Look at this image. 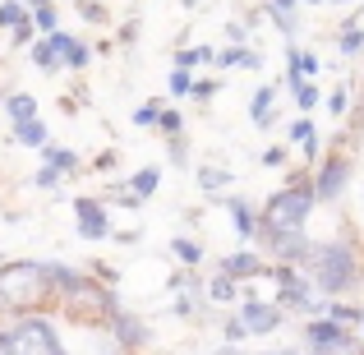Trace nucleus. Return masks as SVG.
Returning a JSON list of instances; mask_svg holds the SVG:
<instances>
[{"label": "nucleus", "instance_id": "nucleus-15", "mask_svg": "<svg viewBox=\"0 0 364 355\" xmlns=\"http://www.w3.org/2000/svg\"><path fill=\"white\" fill-rule=\"evenodd\" d=\"M37 161H42V166L65 171V176H79V171H83L79 152H74V148H60V143H46V148H37Z\"/></svg>", "mask_w": 364, "mask_h": 355}, {"label": "nucleus", "instance_id": "nucleus-49", "mask_svg": "<svg viewBox=\"0 0 364 355\" xmlns=\"http://www.w3.org/2000/svg\"><path fill=\"white\" fill-rule=\"evenodd\" d=\"M111 235H116L120 245H139V231H111Z\"/></svg>", "mask_w": 364, "mask_h": 355}, {"label": "nucleus", "instance_id": "nucleus-33", "mask_svg": "<svg viewBox=\"0 0 364 355\" xmlns=\"http://www.w3.org/2000/svg\"><path fill=\"white\" fill-rule=\"evenodd\" d=\"M341 55H360L364 51V28L360 23H350V28H341Z\"/></svg>", "mask_w": 364, "mask_h": 355}, {"label": "nucleus", "instance_id": "nucleus-6", "mask_svg": "<svg viewBox=\"0 0 364 355\" xmlns=\"http://www.w3.org/2000/svg\"><path fill=\"white\" fill-rule=\"evenodd\" d=\"M350 176H355V157H346V152L323 157L318 166H314V189H318V203H337V198L346 194Z\"/></svg>", "mask_w": 364, "mask_h": 355}, {"label": "nucleus", "instance_id": "nucleus-12", "mask_svg": "<svg viewBox=\"0 0 364 355\" xmlns=\"http://www.w3.org/2000/svg\"><path fill=\"white\" fill-rule=\"evenodd\" d=\"M46 37H51V46L60 51L65 70H74V74H79V70H88V60L97 55L88 42H79V37H74V33H65V28H60V33H46Z\"/></svg>", "mask_w": 364, "mask_h": 355}, {"label": "nucleus", "instance_id": "nucleus-38", "mask_svg": "<svg viewBox=\"0 0 364 355\" xmlns=\"http://www.w3.org/2000/svg\"><path fill=\"white\" fill-rule=\"evenodd\" d=\"M291 161V143H277V148H263V157H258V166H267V171H277V166H286Z\"/></svg>", "mask_w": 364, "mask_h": 355}, {"label": "nucleus", "instance_id": "nucleus-36", "mask_svg": "<svg viewBox=\"0 0 364 355\" xmlns=\"http://www.w3.org/2000/svg\"><path fill=\"white\" fill-rule=\"evenodd\" d=\"M157 129L166 134V139H171V134H185V111L166 107V111H161V120H157Z\"/></svg>", "mask_w": 364, "mask_h": 355}, {"label": "nucleus", "instance_id": "nucleus-32", "mask_svg": "<svg viewBox=\"0 0 364 355\" xmlns=\"http://www.w3.org/2000/svg\"><path fill=\"white\" fill-rule=\"evenodd\" d=\"M60 180H65V171L42 166V161H37V171H33V180H28V185H33V189H60Z\"/></svg>", "mask_w": 364, "mask_h": 355}, {"label": "nucleus", "instance_id": "nucleus-19", "mask_svg": "<svg viewBox=\"0 0 364 355\" xmlns=\"http://www.w3.org/2000/svg\"><path fill=\"white\" fill-rule=\"evenodd\" d=\"M37 116V97L33 92H9L5 97V120L18 124V120H33Z\"/></svg>", "mask_w": 364, "mask_h": 355}, {"label": "nucleus", "instance_id": "nucleus-42", "mask_svg": "<svg viewBox=\"0 0 364 355\" xmlns=\"http://www.w3.org/2000/svg\"><path fill=\"white\" fill-rule=\"evenodd\" d=\"M217 88H222V79H194V92H189V97L194 102H213Z\"/></svg>", "mask_w": 364, "mask_h": 355}, {"label": "nucleus", "instance_id": "nucleus-54", "mask_svg": "<svg viewBox=\"0 0 364 355\" xmlns=\"http://www.w3.org/2000/svg\"><path fill=\"white\" fill-rule=\"evenodd\" d=\"M360 337H364V323H360Z\"/></svg>", "mask_w": 364, "mask_h": 355}, {"label": "nucleus", "instance_id": "nucleus-51", "mask_svg": "<svg viewBox=\"0 0 364 355\" xmlns=\"http://www.w3.org/2000/svg\"><path fill=\"white\" fill-rule=\"evenodd\" d=\"M328 5H360V0H328Z\"/></svg>", "mask_w": 364, "mask_h": 355}, {"label": "nucleus", "instance_id": "nucleus-39", "mask_svg": "<svg viewBox=\"0 0 364 355\" xmlns=\"http://www.w3.org/2000/svg\"><path fill=\"white\" fill-rule=\"evenodd\" d=\"M323 107H328V116H346V107H350V88H332L328 97H323Z\"/></svg>", "mask_w": 364, "mask_h": 355}, {"label": "nucleus", "instance_id": "nucleus-26", "mask_svg": "<svg viewBox=\"0 0 364 355\" xmlns=\"http://www.w3.org/2000/svg\"><path fill=\"white\" fill-rule=\"evenodd\" d=\"M33 23H37V33H60V5H55V0L37 5L33 9Z\"/></svg>", "mask_w": 364, "mask_h": 355}, {"label": "nucleus", "instance_id": "nucleus-11", "mask_svg": "<svg viewBox=\"0 0 364 355\" xmlns=\"http://www.w3.org/2000/svg\"><path fill=\"white\" fill-rule=\"evenodd\" d=\"M111 328V341H120L124 351H139V346H148L152 341V328H148V319H139L134 309H120L116 319L107 323Z\"/></svg>", "mask_w": 364, "mask_h": 355}, {"label": "nucleus", "instance_id": "nucleus-20", "mask_svg": "<svg viewBox=\"0 0 364 355\" xmlns=\"http://www.w3.org/2000/svg\"><path fill=\"white\" fill-rule=\"evenodd\" d=\"M33 65L42 74H60L65 70V60H60V51L51 46V37H37V46H33Z\"/></svg>", "mask_w": 364, "mask_h": 355}, {"label": "nucleus", "instance_id": "nucleus-30", "mask_svg": "<svg viewBox=\"0 0 364 355\" xmlns=\"http://www.w3.org/2000/svg\"><path fill=\"white\" fill-rule=\"evenodd\" d=\"M295 107H300V116H309L314 107H323V88H318V83H309V79H304L300 88H295Z\"/></svg>", "mask_w": 364, "mask_h": 355}, {"label": "nucleus", "instance_id": "nucleus-27", "mask_svg": "<svg viewBox=\"0 0 364 355\" xmlns=\"http://www.w3.org/2000/svg\"><path fill=\"white\" fill-rule=\"evenodd\" d=\"M161 111H166V107H161V102L157 97H148V102H143V107H134V124H139V129H157V120H161Z\"/></svg>", "mask_w": 364, "mask_h": 355}, {"label": "nucleus", "instance_id": "nucleus-14", "mask_svg": "<svg viewBox=\"0 0 364 355\" xmlns=\"http://www.w3.org/2000/svg\"><path fill=\"white\" fill-rule=\"evenodd\" d=\"M272 102H277V83H258V92L249 97V120H254V129H272L277 124Z\"/></svg>", "mask_w": 364, "mask_h": 355}, {"label": "nucleus", "instance_id": "nucleus-18", "mask_svg": "<svg viewBox=\"0 0 364 355\" xmlns=\"http://www.w3.org/2000/svg\"><path fill=\"white\" fill-rule=\"evenodd\" d=\"M240 295H245V282H235L226 272H217L208 282V304H240Z\"/></svg>", "mask_w": 364, "mask_h": 355}, {"label": "nucleus", "instance_id": "nucleus-45", "mask_svg": "<svg viewBox=\"0 0 364 355\" xmlns=\"http://www.w3.org/2000/svg\"><path fill=\"white\" fill-rule=\"evenodd\" d=\"M226 42H231V46H249V23H226Z\"/></svg>", "mask_w": 364, "mask_h": 355}, {"label": "nucleus", "instance_id": "nucleus-8", "mask_svg": "<svg viewBox=\"0 0 364 355\" xmlns=\"http://www.w3.org/2000/svg\"><path fill=\"white\" fill-rule=\"evenodd\" d=\"M235 314L245 319V328L254 332V337H267V332H277L286 323V309H282V304H277V300H263V295H254V291L240 295Z\"/></svg>", "mask_w": 364, "mask_h": 355}, {"label": "nucleus", "instance_id": "nucleus-53", "mask_svg": "<svg viewBox=\"0 0 364 355\" xmlns=\"http://www.w3.org/2000/svg\"><path fill=\"white\" fill-rule=\"evenodd\" d=\"M37 5H46V0H28V9H37Z\"/></svg>", "mask_w": 364, "mask_h": 355}, {"label": "nucleus", "instance_id": "nucleus-22", "mask_svg": "<svg viewBox=\"0 0 364 355\" xmlns=\"http://www.w3.org/2000/svg\"><path fill=\"white\" fill-rule=\"evenodd\" d=\"M171 60H176V70H194V65H217V51L213 46H189V51L180 46Z\"/></svg>", "mask_w": 364, "mask_h": 355}, {"label": "nucleus", "instance_id": "nucleus-35", "mask_svg": "<svg viewBox=\"0 0 364 355\" xmlns=\"http://www.w3.org/2000/svg\"><path fill=\"white\" fill-rule=\"evenodd\" d=\"M222 337H226V346H240V341H249V337H254V332H249V328H245V319H240V314H235V319H226Z\"/></svg>", "mask_w": 364, "mask_h": 355}, {"label": "nucleus", "instance_id": "nucleus-25", "mask_svg": "<svg viewBox=\"0 0 364 355\" xmlns=\"http://www.w3.org/2000/svg\"><path fill=\"white\" fill-rule=\"evenodd\" d=\"M157 185H161V171L157 166H143V171H134V176H129V189H134V194H143V198L157 194Z\"/></svg>", "mask_w": 364, "mask_h": 355}, {"label": "nucleus", "instance_id": "nucleus-3", "mask_svg": "<svg viewBox=\"0 0 364 355\" xmlns=\"http://www.w3.org/2000/svg\"><path fill=\"white\" fill-rule=\"evenodd\" d=\"M318 208V189H314V176H291V185L267 194V203L258 208V240L267 231H286V226H304L309 213Z\"/></svg>", "mask_w": 364, "mask_h": 355}, {"label": "nucleus", "instance_id": "nucleus-24", "mask_svg": "<svg viewBox=\"0 0 364 355\" xmlns=\"http://www.w3.org/2000/svg\"><path fill=\"white\" fill-rule=\"evenodd\" d=\"M171 254H176L185 267H198V263H203V245H198V240H185V235L171 240Z\"/></svg>", "mask_w": 364, "mask_h": 355}, {"label": "nucleus", "instance_id": "nucleus-40", "mask_svg": "<svg viewBox=\"0 0 364 355\" xmlns=\"http://www.w3.org/2000/svg\"><path fill=\"white\" fill-rule=\"evenodd\" d=\"M33 37H37V23H33V14H28L18 28H9V46H28Z\"/></svg>", "mask_w": 364, "mask_h": 355}, {"label": "nucleus", "instance_id": "nucleus-4", "mask_svg": "<svg viewBox=\"0 0 364 355\" xmlns=\"http://www.w3.org/2000/svg\"><path fill=\"white\" fill-rule=\"evenodd\" d=\"M304 341H309V355H364V341L350 332V323H337L328 314L304 319Z\"/></svg>", "mask_w": 364, "mask_h": 355}, {"label": "nucleus", "instance_id": "nucleus-41", "mask_svg": "<svg viewBox=\"0 0 364 355\" xmlns=\"http://www.w3.org/2000/svg\"><path fill=\"white\" fill-rule=\"evenodd\" d=\"M166 152H171V161H176V166H185V161H189V139H185V134H171V139H166Z\"/></svg>", "mask_w": 364, "mask_h": 355}, {"label": "nucleus", "instance_id": "nucleus-5", "mask_svg": "<svg viewBox=\"0 0 364 355\" xmlns=\"http://www.w3.org/2000/svg\"><path fill=\"white\" fill-rule=\"evenodd\" d=\"M5 355H70L65 341L55 337V328L42 314H23V319L9 328V351Z\"/></svg>", "mask_w": 364, "mask_h": 355}, {"label": "nucleus", "instance_id": "nucleus-17", "mask_svg": "<svg viewBox=\"0 0 364 355\" xmlns=\"http://www.w3.org/2000/svg\"><path fill=\"white\" fill-rule=\"evenodd\" d=\"M203 295H208V286L198 282V277H189V286H185V291L176 295V304H171V314H176V319H194V314L203 309Z\"/></svg>", "mask_w": 364, "mask_h": 355}, {"label": "nucleus", "instance_id": "nucleus-37", "mask_svg": "<svg viewBox=\"0 0 364 355\" xmlns=\"http://www.w3.org/2000/svg\"><path fill=\"white\" fill-rule=\"evenodd\" d=\"M245 55H249V46H226L217 55V70H245Z\"/></svg>", "mask_w": 364, "mask_h": 355}, {"label": "nucleus", "instance_id": "nucleus-28", "mask_svg": "<svg viewBox=\"0 0 364 355\" xmlns=\"http://www.w3.org/2000/svg\"><path fill=\"white\" fill-rule=\"evenodd\" d=\"M328 319H337V323H350V328H360V323H364V304H341V300H328Z\"/></svg>", "mask_w": 364, "mask_h": 355}, {"label": "nucleus", "instance_id": "nucleus-16", "mask_svg": "<svg viewBox=\"0 0 364 355\" xmlns=\"http://www.w3.org/2000/svg\"><path fill=\"white\" fill-rule=\"evenodd\" d=\"M9 139L18 143V148H46V143H51V134H46V120H18V124H9Z\"/></svg>", "mask_w": 364, "mask_h": 355}, {"label": "nucleus", "instance_id": "nucleus-43", "mask_svg": "<svg viewBox=\"0 0 364 355\" xmlns=\"http://www.w3.org/2000/svg\"><path fill=\"white\" fill-rule=\"evenodd\" d=\"M79 14L88 18V23H107V5H102V0H79Z\"/></svg>", "mask_w": 364, "mask_h": 355}, {"label": "nucleus", "instance_id": "nucleus-31", "mask_svg": "<svg viewBox=\"0 0 364 355\" xmlns=\"http://www.w3.org/2000/svg\"><path fill=\"white\" fill-rule=\"evenodd\" d=\"M314 134H318V129H314V120H309V116H300V120H291V124H286V143H291V148H295V143L304 148V143H309Z\"/></svg>", "mask_w": 364, "mask_h": 355}, {"label": "nucleus", "instance_id": "nucleus-23", "mask_svg": "<svg viewBox=\"0 0 364 355\" xmlns=\"http://www.w3.org/2000/svg\"><path fill=\"white\" fill-rule=\"evenodd\" d=\"M198 185H203V194L222 198V189L231 185V171H226V166H203V171H198Z\"/></svg>", "mask_w": 364, "mask_h": 355}, {"label": "nucleus", "instance_id": "nucleus-47", "mask_svg": "<svg viewBox=\"0 0 364 355\" xmlns=\"http://www.w3.org/2000/svg\"><path fill=\"white\" fill-rule=\"evenodd\" d=\"M300 65H304V74H318V70H323V60H318L314 51H300Z\"/></svg>", "mask_w": 364, "mask_h": 355}, {"label": "nucleus", "instance_id": "nucleus-48", "mask_svg": "<svg viewBox=\"0 0 364 355\" xmlns=\"http://www.w3.org/2000/svg\"><path fill=\"white\" fill-rule=\"evenodd\" d=\"M111 166H116V152H102V157L92 161V171H111Z\"/></svg>", "mask_w": 364, "mask_h": 355}, {"label": "nucleus", "instance_id": "nucleus-10", "mask_svg": "<svg viewBox=\"0 0 364 355\" xmlns=\"http://www.w3.org/2000/svg\"><path fill=\"white\" fill-rule=\"evenodd\" d=\"M267 267H272L267 254H258V249H235V254H222L217 272L235 277V282H258V277H267Z\"/></svg>", "mask_w": 364, "mask_h": 355}, {"label": "nucleus", "instance_id": "nucleus-21", "mask_svg": "<svg viewBox=\"0 0 364 355\" xmlns=\"http://www.w3.org/2000/svg\"><path fill=\"white\" fill-rule=\"evenodd\" d=\"M263 14L272 18L277 28H282V37H286V42H295V33H300V14H295V9H277L272 0H263Z\"/></svg>", "mask_w": 364, "mask_h": 355}, {"label": "nucleus", "instance_id": "nucleus-50", "mask_svg": "<svg viewBox=\"0 0 364 355\" xmlns=\"http://www.w3.org/2000/svg\"><path fill=\"white\" fill-rule=\"evenodd\" d=\"M5 351H9V332L0 328V355H5Z\"/></svg>", "mask_w": 364, "mask_h": 355}, {"label": "nucleus", "instance_id": "nucleus-1", "mask_svg": "<svg viewBox=\"0 0 364 355\" xmlns=\"http://www.w3.org/2000/svg\"><path fill=\"white\" fill-rule=\"evenodd\" d=\"M304 272H309V282L318 286V295L341 300L346 291H355V286L364 282V258H360V249H355L350 235L314 240L309 258H304Z\"/></svg>", "mask_w": 364, "mask_h": 355}, {"label": "nucleus", "instance_id": "nucleus-52", "mask_svg": "<svg viewBox=\"0 0 364 355\" xmlns=\"http://www.w3.org/2000/svg\"><path fill=\"white\" fill-rule=\"evenodd\" d=\"M300 5H328V0H300Z\"/></svg>", "mask_w": 364, "mask_h": 355}, {"label": "nucleus", "instance_id": "nucleus-7", "mask_svg": "<svg viewBox=\"0 0 364 355\" xmlns=\"http://www.w3.org/2000/svg\"><path fill=\"white\" fill-rule=\"evenodd\" d=\"M263 249H267L272 263H300L304 267V258H309V249H314L309 222H304V226H286V231H267L263 235Z\"/></svg>", "mask_w": 364, "mask_h": 355}, {"label": "nucleus", "instance_id": "nucleus-9", "mask_svg": "<svg viewBox=\"0 0 364 355\" xmlns=\"http://www.w3.org/2000/svg\"><path fill=\"white\" fill-rule=\"evenodd\" d=\"M74 222H79L83 240H107L116 231V226H111V213H107V198H92V194L74 198Z\"/></svg>", "mask_w": 364, "mask_h": 355}, {"label": "nucleus", "instance_id": "nucleus-44", "mask_svg": "<svg viewBox=\"0 0 364 355\" xmlns=\"http://www.w3.org/2000/svg\"><path fill=\"white\" fill-rule=\"evenodd\" d=\"M139 28H143V23H139V18H129V23H120V33H116V42H120V46H134V42H139Z\"/></svg>", "mask_w": 364, "mask_h": 355}, {"label": "nucleus", "instance_id": "nucleus-29", "mask_svg": "<svg viewBox=\"0 0 364 355\" xmlns=\"http://www.w3.org/2000/svg\"><path fill=\"white\" fill-rule=\"evenodd\" d=\"M28 14H33L28 0H0V28H18Z\"/></svg>", "mask_w": 364, "mask_h": 355}, {"label": "nucleus", "instance_id": "nucleus-2", "mask_svg": "<svg viewBox=\"0 0 364 355\" xmlns=\"http://www.w3.org/2000/svg\"><path fill=\"white\" fill-rule=\"evenodd\" d=\"M55 286H51V272H46V263H0V304H5L9 314H37L42 309V300H51Z\"/></svg>", "mask_w": 364, "mask_h": 355}, {"label": "nucleus", "instance_id": "nucleus-13", "mask_svg": "<svg viewBox=\"0 0 364 355\" xmlns=\"http://www.w3.org/2000/svg\"><path fill=\"white\" fill-rule=\"evenodd\" d=\"M222 208L231 213V226H235V235H240L245 245H249V240L258 235V208L249 203V198H240V194H226V198H222Z\"/></svg>", "mask_w": 364, "mask_h": 355}, {"label": "nucleus", "instance_id": "nucleus-46", "mask_svg": "<svg viewBox=\"0 0 364 355\" xmlns=\"http://www.w3.org/2000/svg\"><path fill=\"white\" fill-rule=\"evenodd\" d=\"M217 355H245V351L240 346H222ZM254 355H300V351H295V346H282V351H254Z\"/></svg>", "mask_w": 364, "mask_h": 355}, {"label": "nucleus", "instance_id": "nucleus-34", "mask_svg": "<svg viewBox=\"0 0 364 355\" xmlns=\"http://www.w3.org/2000/svg\"><path fill=\"white\" fill-rule=\"evenodd\" d=\"M166 92H171V97H189V92H194V74H189V70H171Z\"/></svg>", "mask_w": 364, "mask_h": 355}]
</instances>
